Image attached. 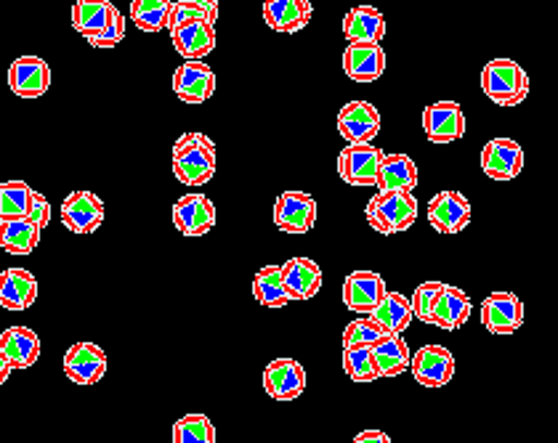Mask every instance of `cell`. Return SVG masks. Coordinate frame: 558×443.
<instances>
[{"instance_id":"4dcf8cb0","label":"cell","mask_w":558,"mask_h":443,"mask_svg":"<svg viewBox=\"0 0 558 443\" xmlns=\"http://www.w3.org/2000/svg\"><path fill=\"white\" fill-rule=\"evenodd\" d=\"M40 232L27 221V218H16V221H0V250L9 255H29L38 247Z\"/></svg>"},{"instance_id":"52a82bcc","label":"cell","mask_w":558,"mask_h":443,"mask_svg":"<svg viewBox=\"0 0 558 443\" xmlns=\"http://www.w3.org/2000/svg\"><path fill=\"white\" fill-rule=\"evenodd\" d=\"M384 157L386 151L373 147V144L345 147L341 155H338V175H341L349 186H375Z\"/></svg>"},{"instance_id":"603a6c76","label":"cell","mask_w":558,"mask_h":443,"mask_svg":"<svg viewBox=\"0 0 558 443\" xmlns=\"http://www.w3.org/2000/svg\"><path fill=\"white\" fill-rule=\"evenodd\" d=\"M35 300H38V279L33 271L20 266L0 271V306L5 311H27Z\"/></svg>"},{"instance_id":"ba28073f","label":"cell","mask_w":558,"mask_h":443,"mask_svg":"<svg viewBox=\"0 0 558 443\" xmlns=\"http://www.w3.org/2000/svg\"><path fill=\"white\" fill-rule=\"evenodd\" d=\"M264 391L275 402H295L306 391V369L295 359H275L264 369Z\"/></svg>"},{"instance_id":"5bb4252c","label":"cell","mask_w":558,"mask_h":443,"mask_svg":"<svg viewBox=\"0 0 558 443\" xmlns=\"http://www.w3.org/2000/svg\"><path fill=\"white\" fill-rule=\"evenodd\" d=\"M482 324L493 335H513L524 324V306L513 293H489L482 303Z\"/></svg>"},{"instance_id":"9c48e42d","label":"cell","mask_w":558,"mask_h":443,"mask_svg":"<svg viewBox=\"0 0 558 443\" xmlns=\"http://www.w3.org/2000/svg\"><path fill=\"white\" fill-rule=\"evenodd\" d=\"M9 88L20 99H40L51 88V66L40 57H20L9 66Z\"/></svg>"},{"instance_id":"83f0119b","label":"cell","mask_w":558,"mask_h":443,"mask_svg":"<svg viewBox=\"0 0 558 443\" xmlns=\"http://www.w3.org/2000/svg\"><path fill=\"white\" fill-rule=\"evenodd\" d=\"M369 356H373V367L378 378H399L404 369H410L412 359L408 340L402 335H386L369 348Z\"/></svg>"},{"instance_id":"277c9868","label":"cell","mask_w":558,"mask_h":443,"mask_svg":"<svg viewBox=\"0 0 558 443\" xmlns=\"http://www.w3.org/2000/svg\"><path fill=\"white\" fill-rule=\"evenodd\" d=\"M317 223V199L308 192L288 189L277 197L275 205V226L284 234L303 236Z\"/></svg>"},{"instance_id":"b9f144b4","label":"cell","mask_w":558,"mask_h":443,"mask_svg":"<svg viewBox=\"0 0 558 443\" xmlns=\"http://www.w3.org/2000/svg\"><path fill=\"white\" fill-rule=\"evenodd\" d=\"M351 443H393V441L388 439L384 430H362V433Z\"/></svg>"},{"instance_id":"1f68e13d","label":"cell","mask_w":558,"mask_h":443,"mask_svg":"<svg viewBox=\"0 0 558 443\" xmlns=\"http://www.w3.org/2000/svg\"><path fill=\"white\" fill-rule=\"evenodd\" d=\"M253 295L266 308H284L293 303L290 295L284 293L282 269L279 266H264V269H258V274L253 276Z\"/></svg>"},{"instance_id":"7a4b0ae2","label":"cell","mask_w":558,"mask_h":443,"mask_svg":"<svg viewBox=\"0 0 558 443\" xmlns=\"http://www.w3.org/2000/svg\"><path fill=\"white\" fill-rule=\"evenodd\" d=\"M482 90L497 107H519L530 96V75L513 59H493L482 70Z\"/></svg>"},{"instance_id":"8fae6325","label":"cell","mask_w":558,"mask_h":443,"mask_svg":"<svg viewBox=\"0 0 558 443\" xmlns=\"http://www.w3.org/2000/svg\"><path fill=\"white\" fill-rule=\"evenodd\" d=\"M338 133L349 141V147L373 144L380 133V112L369 101H349L338 112Z\"/></svg>"},{"instance_id":"d4e9b609","label":"cell","mask_w":558,"mask_h":443,"mask_svg":"<svg viewBox=\"0 0 558 443\" xmlns=\"http://www.w3.org/2000/svg\"><path fill=\"white\" fill-rule=\"evenodd\" d=\"M171 40L179 57H184V62H203L216 48V27H210L208 22L184 24V27L173 29Z\"/></svg>"},{"instance_id":"9a60e30c","label":"cell","mask_w":558,"mask_h":443,"mask_svg":"<svg viewBox=\"0 0 558 443\" xmlns=\"http://www.w3.org/2000/svg\"><path fill=\"white\" fill-rule=\"evenodd\" d=\"M64 374L75 385H96L107 372V354L96 343H75L64 354Z\"/></svg>"},{"instance_id":"ab89813d","label":"cell","mask_w":558,"mask_h":443,"mask_svg":"<svg viewBox=\"0 0 558 443\" xmlns=\"http://www.w3.org/2000/svg\"><path fill=\"white\" fill-rule=\"evenodd\" d=\"M27 221L33 223L38 232H44L48 223H51V205H48V199L40 192H33V197H29Z\"/></svg>"},{"instance_id":"44dd1931","label":"cell","mask_w":558,"mask_h":443,"mask_svg":"<svg viewBox=\"0 0 558 443\" xmlns=\"http://www.w3.org/2000/svg\"><path fill=\"white\" fill-rule=\"evenodd\" d=\"M471 317V297L452 284H441V293L436 295L430 308L428 324L439 327L445 332H458Z\"/></svg>"},{"instance_id":"d6a6232c","label":"cell","mask_w":558,"mask_h":443,"mask_svg":"<svg viewBox=\"0 0 558 443\" xmlns=\"http://www.w3.org/2000/svg\"><path fill=\"white\" fill-rule=\"evenodd\" d=\"M168 14H171V0H133L131 22L142 33H160L168 27Z\"/></svg>"},{"instance_id":"2e32d148","label":"cell","mask_w":558,"mask_h":443,"mask_svg":"<svg viewBox=\"0 0 558 443\" xmlns=\"http://www.w3.org/2000/svg\"><path fill=\"white\" fill-rule=\"evenodd\" d=\"M341 295L349 311L360 313V317H369L373 308L380 303V297L386 295V282L375 271H351L343 279Z\"/></svg>"},{"instance_id":"4316f807","label":"cell","mask_w":558,"mask_h":443,"mask_svg":"<svg viewBox=\"0 0 558 443\" xmlns=\"http://www.w3.org/2000/svg\"><path fill=\"white\" fill-rule=\"evenodd\" d=\"M114 16H118V9L109 0H77L72 5V27L86 40L99 38Z\"/></svg>"},{"instance_id":"d6986e66","label":"cell","mask_w":558,"mask_h":443,"mask_svg":"<svg viewBox=\"0 0 558 443\" xmlns=\"http://www.w3.org/2000/svg\"><path fill=\"white\" fill-rule=\"evenodd\" d=\"M173 223L184 236H203L216 226V205L205 194H186L173 205Z\"/></svg>"},{"instance_id":"7bdbcfd3","label":"cell","mask_w":558,"mask_h":443,"mask_svg":"<svg viewBox=\"0 0 558 443\" xmlns=\"http://www.w3.org/2000/svg\"><path fill=\"white\" fill-rule=\"evenodd\" d=\"M11 372H14V369H11L9 361H5L3 356H0V385H3V382L11 378Z\"/></svg>"},{"instance_id":"7402d4cb","label":"cell","mask_w":558,"mask_h":443,"mask_svg":"<svg viewBox=\"0 0 558 443\" xmlns=\"http://www.w3.org/2000/svg\"><path fill=\"white\" fill-rule=\"evenodd\" d=\"M0 356L11 369H29L40 359V337L29 327H9L0 332Z\"/></svg>"},{"instance_id":"74e56055","label":"cell","mask_w":558,"mask_h":443,"mask_svg":"<svg viewBox=\"0 0 558 443\" xmlns=\"http://www.w3.org/2000/svg\"><path fill=\"white\" fill-rule=\"evenodd\" d=\"M194 22H208V14L199 9V0H175L171 3V14H168V33L173 29L184 27V24H194ZM214 27V24H210Z\"/></svg>"},{"instance_id":"8d00e7d4","label":"cell","mask_w":558,"mask_h":443,"mask_svg":"<svg viewBox=\"0 0 558 443\" xmlns=\"http://www.w3.org/2000/svg\"><path fill=\"white\" fill-rule=\"evenodd\" d=\"M343 372L354 382H373L378 380V372L373 367L369 348H343Z\"/></svg>"},{"instance_id":"e575fe53","label":"cell","mask_w":558,"mask_h":443,"mask_svg":"<svg viewBox=\"0 0 558 443\" xmlns=\"http://www.w3.org/2000/svg\"><path fill=\"white\" fill-rule=\"evenodd\" d=\"M173 443H216V428L210 417L199 415H184L173 424Z\"/></svg>"},{"instance_id":"30bf717a","label":"cell","mask_w":558,"mask_h":443,"mask_svg":"<svg viewBox=\"0 0 558 443\" xmlns=\"http://www.w3.org/2000/svg\"><path fill=\"white\" fill-rule=\"evenodd\" d=\"M410 369L423 387H445L454 378V356L445 345H421L412 354Z\"/></svg>"},{"instance_id":"f1b7e54d","label":"cell","mask_w":558,"mask_h":443,"mask_svg":"<svg viewBox=\"0 0 558 443\" xmlns=\"http://www.w3.org/2000/svg\"><path fill=\"white\" fill-rule=\"evenodd\" d=\"M369 319L380 327L384 335H402L415 317H412V306L408 297L402 293H393V290H386V295L373 308Z\"/></svg>"},{"instance_id":"3957f363","label":"cell","mask_w":558,"mask_h":443,"mask_svg":"<svg viewBox=\"0 0 558 443\" xmlns=\"http://www.w3.org/2000/svg\"><path fill=\"white\" fill-rule=\"evenodd\" d=\"M421 205L408 192H378L367 202L365 218L378 234H402L417 221Z\"/></svg>"},{"instance_id":"5b68a950","label":"cell","mask_w":558,"mask_h":443,"mask_svg":"<svg viewBox=\"0 0 558 443\" xmlns=\"http://www.w3.org/2000/svg\"><path fill=\"white\" fill-rule=\"evenodd\" d=\"M426 218L439 234H460L471 223V202L460 192L447 189L428 199Z\"/></svg>"},{"instance_id":"f546056e","label":"cell","mask_w":558,"mask_h":443,"mask_svg":"<svg viewBox=\"0 0 558 443\" xmlns=\"http://www.w3.org/2000/svg\"><path fill=\"white\" fill-rule=\"evenodd\" d=\"M417 186V168L408 155H386L380 162L378 181H375V189L378 192H408Z\"/></svg>"},{"instance_id":"cb8c5ba5","label":"cell","mask_w":558,"mask_h":443,"mask_svg":"<svg viewBox=\"0 0 558 443\" xmlns=\"http://www.w3.org/2000/svg\"><path fill=\"white\" fill-rule=\"evenodd\" d=\"M314 16V5L308 0H266L264 3V22L275 33L295 35L303 27H308Z\"/></svg>"},{"instance_id":"484cf974","label":"cell","mask_w":558,"mask_h":443,"mask_svg":"<svg viewBox=\"0 0 558 443\" xmlns=\"http://www.w3.org/2000/svg\"><path fill=\"white\" fill-rule=\"evenodd\" d=\"M343 35L349 42H384L386 20L373 5H354L343 16Z\"/></svg>"},{"instance_id":"7c38bea8","label":"cell","mask_w":558,"mask_h":443,"mask_svg":"<svg viewBox=\"0 0 558 443\" xmlns=\"http://www.w3.org/2000/svg\"><path fill=\"white\" fill-rule=\"evenodd\" d=\"M105 221V202L94 192L77 189L62 202V223L72 234H94Z\"/></svg>"},{"instance_id":"ac0fdd59","label":"cell","mask_w":558,"mask_h":443,"mask_svg":"<svg viewBox=\"0 0 558 443\" xmlns=\"http://www.w3.org/2000/svg\"><path fill=\"white\" fill-rule=\"evenodd\" d=\"M173 90L184 104H205L216 94V72L205 62H184L173 75Z\"/></svg>"},{"instance_id":"ffe728a7","label":"cell","mask_w":558,"mask_h":443,"mask_svg":"<svg viewBox=\"0 0 558 443\" xmlns=\"http://www.w3.org/2000/svg\"><path fill=\"white\" fill-rule=\"evenodd\" d=\"M282 284L290 300H312L323 290V269L312 258H290L282 266Z\"/></svg>"},{"instance_id":"60d3db41","label":"cell","mask_w":558,"mask_h":443,"mask_svg":"<svg viewBox=\"0 0 558 443\" xmlns=\"http://www.w3.org/2000/svg\"><path fill=\"white\" fill-rule=\"evenodd\" d=\"M123 38H125V16L118 11V16H114L112 24H109L105 33L88 42L94 48H112V46H118V42H123Z\"/></svg>"},{"instance_id":"e0dca14e","label":"cell","mask_w":558,"mask_h":443,"mask_svg":"<svg viewBox=\"0 0 558 443\" xmlns=\"http://www.w3.org/2000/svg\"><path fill=\"white\" fill-rule=\"evenodd\" d=\"M343 72L354 83H375L386 72V51L378 42H349L343 51Z\"/></svg>"},{"instance_id":"4fadbf2b","label":"cell","mask_w":558,"mask_h":443,"mask_svg":"<svg viewBox=\"0 0 558 443\" xmlns=\"http://www.w3.org/2000/svg\"><path fill=\"white\" fill-rule=\"evenodd\" d=\"M524 168V149L513 138H489L482 149V170L493 181H513Z\"/></svg>"},{"instance_id":"6da1fadb","label":"cell","mask_w":558,"mask_h":443,"mask_svg":"<svg viewBox=\"0 0 558 443\" xmlns=\"http://www.w3.org/2000/svg\"><path fill=\"white\" fill-rule=\"evenodd\" d=\"M173 173L184 186H205L216 175V144L205 133H184L173 144Z\"/></svg>"},{"instance_id":"d590c367","label":"cell","mask_w":558,"mask_h":443,"mask_svg":"<svg viewBox=\"0 0 558 443\" xmlns=\"http://www.w3.org/2000/svg\"><path fill=\"white\" fill-rule=\"evenodd\" d=\"M386 335L380 332V327L375 324L369 317H356L351 324H345L343 330V348H373L375 343H380Z\"/></svg>"},{"instance_id":"836d02e7","label":"cell","mask_w":558,"mask_h":443,"mask_svg":"<svg viewBox=\"0 0 558 443\" xmlns=\"http://www.w3.org/2000/svg\"><path fill=\"white\" fill-rule=\"evenodd\" d=\"M33 192V186L24 184V181H3V184H0V221L27 218Z\"/></svg>"},{"instance_id":"8992f818","label":"cell","mask_w":558,"mask_h":443,"mask_svg":"<svg viewBox=\"0 0 558 443\" xmlns=\"http://www.w3.org/2000/svg\"><path fill=\"white\" fill-rule=\"evenodd\" d=\"M423 131L430 144H452L465 136V112L458 101H434L423 112Z\"/></svg>"},{"instance_id":"f35d334b","label":"cell","mask_w":558,"mask_h":443,"mask_svg":"<svg viewBox=\"0 0 558 443\" xmlns=\"http://www.w3.org/2000/svg\"><path fill=\"white\" fill-rule=\"evenodd\" d=\"M441 284L445 282H423L417 284V290L410 297V306H412V317L421 319L423 324H428L430 317V308H434L436 295L441 293Z\"/></svg>"}]
</instances>
